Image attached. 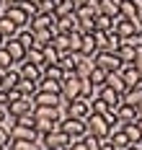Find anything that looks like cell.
Here are the masks:
<instances>
[{"label": "cell", "mask_w": 142, "mask_h": 150, "mask_svg": "<svg viewBox=\"0 0 142 150\" xmlns=\"http://www.w3.org/2000/svg\"><path fill=\"white\" fill-rule=\"evenodd\" d=\"M60 129H62L65 135L70 137V145L80 140V137L88 135V127H85V119H72V117H62L60 119Z\"/></svg>", "instance_id": "6da1fadb"}, {"label": "cell", "mask_w": 142, "mask_h": 150, "mask_svg": "<svg viewBox=\"0 0 142 150\" xmlns=\"http://www.w3.org/2000/svg\"><path fill=\"white\" fill-rule=\"evenodd\" d=\"M85 127H88V135L98 137V140H106L109 137V119H106V114L91 111L88 119H85Z\"/></svg>", "instance_id": "7a4b0ae2"}, {"label": "cell", "mask_w": 142, "mask_h": 150, "mask_svg": "<svg viewBox=\"0 0 142 150\" xmlns=\"http://www.w3.org/2000/svg\"><path fill=\"white\" fill-rule=\"evenodd\" d=\"M93 62H96V67H101L103 73H116L122 67V60H119L116 52H96Z\"/></svg>", "instance_id": "3957f363"}, {"label": "cell", "mask_w": 142, "mask_h": 150, "mask_svg": "<svg viewBox=\"0 0 142 150\" xmlns=\"http://www.w3.org/2000/svg\"><path fill=\"white\" fill-rule=\"evenodd\" d=\"M65 114H67V117H72V119H88V114H91V101H88V98H83V96H78V98L67 101Z\"/></svg>", "instance_id": "277c9868"}, {"label": "cell", "mask_w": 142, "mask_h": 150, "mask_svg": "<svg viewBox=\"0 0 142 150\" xmlns=\"http://www.w3.org/2000/svg\"><path fill=\"white\" fill-rule=\"evenodd\" d=\"M62 98L65 101H72V98H78L80 96V78L75 73H65V78H62Z\"/></svg>", "instance_id": "5b68a950"}, {"label": "cell", "mask_w": 142, "mask_h": 150, "mask_svg": "<svg viewBox=\"0 0 142 150\" xmlns=\"http://www.w3.org/2000/svg\"><path fill=\"white\" fill-rule=\"evenodd\" d=\"M8 109H11V114H13V117L34 114V109H36V101H34V96H21L18 101H11V104H8Z\"/></svg>", "instance_id": "8992f818"}, {"label": "cell", "mask_w": 142, "mask_h": 150, "mask_svg": "<svg viewBox=\"0 0 142 150\" xmlns=\"http://www.w3.org/2000/svg\"><path fill=\"white\" fill-rule=\"evenodd\" d=\"M34 101H36V106H62V109L67 106L62 93H52V91H36Z\"/></svg>", "instance_id": "52a82bcc"}, {"label": "cell", "mask_w": 142, "mask_h": 150, "mask_svg": "<svg viewBox=\"0 0 142 150\" xmlns=\"http://www.w3.org/2000/svg\"><path fill=\"white\" fill-rule=\"evenodd\" d=\"M78 23H80L78 13L60 16V18H57V23H54V31H57V34H70V31H78Z\"/></svg>", "instance_id": "ba28073f"}, {"label": "cell", "mask_w": 142, "mask_h": 150, "mask_svg": "<svg viewBox=\"0 0 142 150\" xmlns=\"http://www.w3.org/2000/svg\"><path fill=\"white\" fill-rule=\"evenodd\" d=\"M3 13L8 16V18H11L13 23H16L18 29H21V26H29V18H31V16L26 13V11L21 8V5H5V8H3Z\"/></svg>", "instance_id": "9c48e42d"}, {"label": "cell", "mask_w": 142, "mask_h": 150, "mask_svg": "<svg viewBox=\"0 0 142 150\" xmlns=\"http://www.w3.org/2000/svg\"><path fill=\"white\" fill-rule=\"evenodd\" d=\"M44 140H47V148H54V150H67L70 148V137L65 135L62 129H54V132L44 135Z\"/></svg>", "instance_id": "30bf717a"}, {"label": "cell", "mask_w": 142, "mask_h": 150, "mask_svg": "<svg viewBox=\"0 0 142 150\" xmlns=\"http://www.w3.org/2000/svg\"><path fill=\"white\" fill-rule=\"evenodd\" d=\"M119 75L124 78L127 88H129V86H137V83H142V75L137 73L134 62H122V67H119Z\"/></svg>", "instance_id": "8fae6325"}, {"label": "cell", "mask_w": 142, "mask_h": 150, "mask_svg": "<svg viewBox=\"0 0 142 150\" xmlns=\"http://www.w3.org/2000/svg\"><path fill=\"white\" fill-rule=\"evenodd\" d=\"M114 114H116V119H122L124 124H127V122H137V119H140L137 106H134V104H127V101H122V104L116 106V111H114Z\"/></svg>", "instance_id": "7c38bea8"}, {"label": "cell", "mask_w": 142, "mask_h": 150, "mask_svg": "<svg viewBox=\"0 0 142 150\" xmlns=\"http://www.w3.org/2000/svg\"><path fill=\"white\" fill-rule=\"evenodd\" d=\"M16 65H18L21 78H26V80H41V67H39V65H34V62H29V60L16 62Z\"/></svg>", "instance_id": "4fadbf2b"}, {"label": "cell", "mask_w": 142, "mask_h": 150, "mask_svg": "<svg viewBox=\"0 0 142 150\" xmlns=\"http://www.w3.org/2000/svg\"><path fill=\"white\" fill-rule=\"evenodd\" d=\"M5 49L11 52V57H13V62H23V60H26V52H29V49H26V47L21 44V42H18L16 36L5 39Z\"/></svg>", "instance_id": "5bb4252c"}, {"label": "cell", "mask_w": 142, "mask_h": 150, "mask_svg": "<svg viewBox=\"0 0 142 150\" xmlns=\"http://www.w3.org/2000/svg\"><path fill=\"white\" fill-rule=\"evenodd\" d=\"M18 83H21V73H18V65H13V67H8V70L3 73V83H0V88H3V91H11V88H16Z\"/></svg>", "instance_id": "9a60e30c"}, {"label": "cell", "mask_w": 142, "mask_h": 150, "mask_svg": "<svg viewBox=\"0 0 142 150\" xmlns=\"http://www.w3.org/2000/svg\"><path fill=\"white\" fill-rule=\"evenodd\" d=\"M98 96H101V98L106 101V106H109L111 111H116V106H119L122 101H124V98H122V93H116V91H114V88H109V86H103Z\"/></svg>", "instance_id": "2e32d148"}, {"label": "cell", "mask_w": 142, "mask_h": 150, "mask_svg": "<svg viewBox=\"0 0 142 150\" xmlns=\"http://www.w3.org/2000/svg\"><path fill=\"white\" fill-rule=\"evenodd\" d=\"M54 26L52 29H39V31H34V47H39V49H44V47L52 44V39H54Z\"/></svg>", "instance_id": "e0dca14e"}, {"label": "cell", "mask_w": 142, "mask_h": 150, "mask_svg": "<svg viewBox=\"0 0 142 150\" xmlns=\"http://www.w3.org/2000/svg\"><path fill=\"white\" fill-rule=\"evenodd\" d=\"M96 8H98V13L116 18L119 16V0H96Z\"/></svg>", "instance_id": "ac0fdd59"}, {"label": "cell", "mask_w": 142, "mask_h": 150, "mask_svg": "<svg viewBox=\"0 0 142 150\" xmlns=\"http://www.w3.org/2000/svg\"><path fill=\"white\" fill-rule=\"evenodd\" d=\"M96 52H98V47H96L93 34H83V39H80V54L83 57H93Z\"/></svg>", "instance_id": "d6986e66"}, {"label": "cell", "mask_w": 142, "mask_h": 150, "mask_svg": "<svg viewBox=\"0 0 142 150\" xmlns=\"http://www.w3.org/2000/svg\"><path fill=\"white\" fill-rule=\"evenodd\" d=\"M106 86L114 88L116 93H122V96H124V91H127V83H124V78L119 75V70L116 73H106Z\"/></svg>", "instance_id": "ffe728a7"}, {"label": "cell", "mask_w": 142, "mask_h": 150, "mask_svg": "<svg viewBox=\"0 0 142 150\" xmlns=\"http://www.w3.org/2000/svg\"><path fill=\"white\" fill-rule=\"evenodd\" d=\"M106 140H109L111 145H114V150H127L129 145H132V140L127 137V132H124V129H122V132H114V135H109Z\"/></svg>", "instance_id": "44dd1931"}, {"label": "cell", "mask_w": 142, "mask_h": 150, "mask_svg": "<svg viewBox=\"0 0 142 150\" xmlns=\"http://www.w3.org/2000/svg\"><path fill=\"white\" fill-rule=\"evenodd\" d=\"M93 67H96L93 57H80V62L75 65V75L78 78H88V75L93 73Z\"/></svg>", "instance_id": "7402d4cb"}, {"label": "cell", "mask_w": 142, "mask_h": 150, "mask_svg": "<svg viewBox=\"0 0 142 150\" xmlns=\"http://www.w3.org/2000/svg\"><path fill=\"white\" fill-rule=\"evenodd\" d=\"M11 135H13V140H36V129L26 127V124H16Z\"/></svg>", "instance_id": "603a6c76"}, {"label": "cell", "mask_w": 142, "mask_h": 150, "mask_svg": "<svg viewBox=\"0 0 142 150\" xmlns=\"http://www.w3.org/2000/svg\"><path fill=\"white\" fill-rule=\"evenodd\" d=\"M0 34H3L5 39H11V36H16V34H18V26L5 13H0Z\"/></svg>", "instance_id": "cb8c5ba5"}, {"label": "cell", "mask_w": 142, "mask_h": 150, "mask_svg": "<svg viewBox=\"0 0 142 150\" xmlns=\"http://www.w3.org/2000/svg\"><path fill=\"white\" fill-rule=\"evenodd\" d=\"M60 129V119H36V135H49Z\"/></svg>", "instance_id": "d4e9b609"}, {"label": "cell", "mask_w": 142, "mask_h": 150, "mask_svg": "<svg viewBox=\"0 0 142 150\" xmlns=\"http://www.w3.org/2000/svg\"><path fill=\"white\" fill-rule=\"evenodd\" d=\"M26 60L34 62V65H39L41 70H44V65H47V60H44V49H39V47H29V52H26Z\"/></svg>", "instance_id": "484cf974"}, {"label": "cell", "mask_w": 142, "mask_h": 150, "mask_svg": "<svg viewBox=\"0 0 142 150\" xmlns=\"http://www.w3.org/2000/svg\"><path fill=\"white\" fill-rule=\"evenodd\" d=\"M23 96H36V91H39V80H26V78H21V83L16 86Z\"/></svg>", "instance_id": "4316f807"}, {"label": "cell", "mask_w": 142, "mask_h": 150, "mask_svg": "<svg viewBox=\"0 0 142 150\" xmlns=\"http://www.w3.org/2000/svg\"><path fill=\"white\" fill-rule=\"evenodd\" d=\"M41 78H49V80H62V78H65V70L60 67V65H44Z\"/></svg>", "instance_id": "83f0119b"}, {"label": "cell", "mask_w": 142, "mask_h": 150, "mask_svg": "<svg viewBox=\"0 0 142 150\" xmlns=\"http://www.w3.org/2000/svg\"><path fill=\"white\" fill-rule=\"evenodd\" d=\"M16 39L26 47V49H29V47H34V31L29 29V26H21V29H18V34H16Z\"/></svg>", "instance_id": "f1b7e54d"}, {"label": "cell", "mask_w": 142, "mask_h": 150, "mask_svg": "<svg viewBox=\"0 0 142 150\" xmlns=\"http://www.w3.org/2000/svg\"><path fill=\"white\" fill-rule=\"evenodd\" d=\"M75 13H78V18H96V16H98V8H96V0L85 3L83 8H78V11H75Z\"/></svg>", "instance_id": "f546056e"}, {"label": "cell", "mask_w": 142, "mask_h": 150, "mask_svg": "<svg viewBox=\"0 0 142 150\" xmlns=\"http://www.w3.org/2000/svg\"><path fill=\"white\" fill-rule=\"evenodd\" d=\"M114 21H116V18L98 13V16H96V29H101V31H114Z\"/></svg>", "instance_id": "4dcf8cb0"}, {"label": "cell", "mask_w": 142, "mask_h": 150, "mask_svg": "<svg viewBox=\"0 0 142 150\" xmlns=\"http://www.w3.org/2000/svg\"><path fill=\"white\" fill-rule=\"evenodd\" d=\"M88 80H91L93 86H98V88H103V86H106V73H103L101 67H93V73L88 75Z\"/></svg>", "instance_id": "1f68e13d"}, {"label": "cell", "mask_w": 142, "mask_h": 150, "mask_svg": "<svg viewBox=\"0 0 142 150\" xmlns=\"http://www.w3.org/2000/svg\"><path fill=\"white\" fill-rule=\"evenodd\" d=\"M16 62H13V57H11V52L5 49V44L0 47V70H8V67H13Z\"/></svg>", "instance_id": "d6a6232c"}, {"label": "cell", "mask_w": 142, "mask_h": 150, "mask_svg": "<svg viewBox=\"0 0 142 150\" xmlns=\"http://www.w3.org/2000/svg\"><path fill=\"white\" fill-rule=\"evenodd\" d=\"M60 57H62V54H60L52 44L44 47V60H47V65H57V62H60Z\"/></svg>", "instance_id": "836d02e7"}, {"label": "cell", "mask_w": 142, "mask_h": 150, "mask_svg": "<svg viewBox=\"0 0 142 150\" xmlns=\"http://www.w3.org/2000/svg\"><path fill=\"white\" fill-rule=\"evenodd\" d=\"M57 3H60V0H41V3H39V13H54Z\"/></svg>", "instance_id": "e575fe53"}, {"label": "cell", "mask_w": 142, "mask_h": 150, "mask_svg": "<svg viewBox=\"0 0 142 150\" xmlns=\"http://www.w3.org/2000/svg\"><path fill=\"white\" fill-rule=\"evenodd\" d=\"M13 140V135H11V129H5L3 124H0V145H8Z\"/></svg>", "instance_id": "d590c367"}, {"label": "cell", "mask_w": 142, "mask_h": 150, "mask_svg": "<svg viewBox=\"0 0 142 150\" xmlns=\"http://www.w3.org/2000/svg\"><path fill=\"white\" fill-rule=\"evenodd\" d=\"M134 67H137V73L142 75V44H137V54H134Z\"/></svg>", "instance_id": "8d00e7d4"}, {"label": "cell", "mask_w": 142, "mask_h": 150, "mask_svg": "<svg viewBox=\"0 0 142 150\" xmlns=\"http://www.w3.org/2000/svg\"><path fill=\"white\" fill-rule=\"evenodd\" d=\"M70 150H88V142H85V137H80V140H75V142L70 145Z\"/></svg>", "instance_id": "74e56055"}, {"label": "cell", "mask_w": 142, "mask_h": 150, "mask_svg": "<svg viewBox=\"0 0 142 150\" xmlns=\"http://www.w3.org/2000/svg\"><path fill=\"white\" fill-rule=\"evenodd\" d=\"M5 93H8V104H11V101H18V98L23 96V93H21L18 88H11V91H5Z\"/></svg>", "instance_id": "f35d334b"}, {"label": "cell", "mask_w": 142, "mask_h": 150, "mask_svg": "<svg viewBox=\"0 0 142 150\" xmlns=\"http://www.w3.org/2000/svg\"><path fill=\"white\" fill-rule=\"evenodd\" d=\"M85 3H91V0H72V5H75V11H78V8H83Z\"/></svg>", "instance_id": "ab89813d"}, {"label": "cell", "mask_w": 142, "mask_h": 150, "mask_svg": "<svg viewBox=\"0 0 142 150\" xmlns=\"http://www.w3.org/2000/svg\"><path fill=\"white\" fill-rule=\"evenodd\" d=\"M101 150H114V145H111L109 140H103V142H101Z\"/></svg>", "instance_id": "60d3db41"}, {"label": "cell", "mask_w": 142, "mask_h": 150, "mask_svg": "<svg viewBox=\"0 0 142 150\" xmlns=\"http://www.w3.org/2000/svg\"><path fill=\"white\" fill-rule=\"evenodd\" d=\"M134 5H137V11H140V16H142V0H132Z\"/></svg>", "instance_id": "b9f144b4"}, {"label": "cell", "mask_w": 142, "mask_h": 150, "mask_svg": "<svg viewBox=\"0 0 142 150\" xmlns=\"http://www.w3.org/2000/svg\"><path fill=\"white\" fill-rule=\"evenodd\" d=\"M137 111H140V117H142V101H140V104H137Z\"/></svg>", "instance_id": "7bdbcfd3"}, {"label": "cell", "mask_w": 142, "mask_h": 150, "mask_svg": "<svg viewBox=\"0 0 142 150\" xmlns=\"http://www.w3.org/2000/svg\"><path fill=\"white\" fill-rule=\"evenodd\" d=\"M3 44H5V36H3V34H0V47H3Z\"/></svg>", "instance_id": "ee69618b"}, {"label": "cell", "mask_w": 142, "mask_h": 150, "mask_svg": "<svg viewBox=\"0 0 142 150\" xmlns=\"http://www.w3.org/2000/svg\"><path fill=\"white\" fill-rule=\"evenodd\" d=\"M137 124H140V132H142V117H140V119H137Z\"/></svg>", "instance_id": "f6af8a7d"}, {"label": "cell", "mask_w": 142, "mask_h": 150, "mask_svg": "<svg viewBox=\"0 0 142 150\" xmlns=\"http://www.w3.org/2000/svg\"><path fill=\"white\" fill-rule=\"evenodd\" d=\"M3 73H5V70H0V83H3Z\"/></svg>", "instance_id": "bcb514c9"}, {"label": "cell", "mask_w": 142, "mask_h": 150, "mask_svg": "<svg viewBox=\"0 0 142 150\" xmlns=\"http://www.w3.org/2000/svg\"><path fill=\"white\" fill-rule=\"evenodd\" d=\"M0 13H3V0H0Z\"/></svg>", "instance_id": "7dc6e473"}, {"label": "cell", "mask_w": 142, "mask_h": 150, "mask_svg": "<svg viewBox=\"0 0 142 150\" xmlns=\"http://www.w3.org/2000/svg\"><path fill=\"white\" fill-rule=\"evenodd\" d=\"M0 150H5V148H3V145H0Z\"/></svg>", "instance_id": "c3c4849f"}, {"label": "cell", "mask_w": 142, "mask_h": 150, "mask_svg": "<svg viewBox=\"0 0 142 150\" xmlns=\"http://www.w3.org/2000/svg\"><path fill=\"white\" fill-rule=\"evenodd\" d=\"M67 150H70V148H67Z\"/></svg>", "instance_id": "681fc988"}]
</instances>
